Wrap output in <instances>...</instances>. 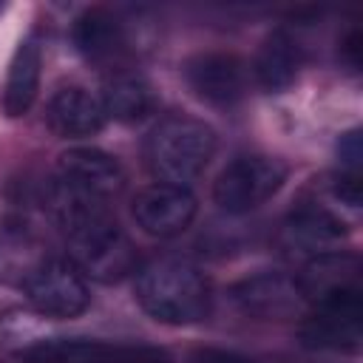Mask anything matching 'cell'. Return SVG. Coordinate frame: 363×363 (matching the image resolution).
<instances>
[{
	"instance_id": "obj_1",
	"label": "cell",
	"mask_w": 363,
	"mask_h": 363,
	"mask_svg": "<svg viewBox=\"0 0 363 363\" xmlns=\"http://www.w3.org/2000/svg\"><path fill=\"white\" fill-rule=\"evenodd\" d=\"M45 207L68 241V258L85 278L116 284L136 269V247L108 207L74 199L57 182L45 187Z\"/></svg>"
},
{
	"instance_id": "obj_2",
	"label": "cell",
	"mask_w": 363,
	"mask_h": 363,
	"mask_svg": "<svg viewBox=\"0 0 363 363\" xmlns=\"http://www.w3.org/2000/svg\"><path fill=\"white\" fill-rule=\"evenodd\" d=\"M136 301L153 320L187 326L210 315L213 289L196 264L184 258H156L136 275Z\"/></svg>"
},
{
	"instance_id": "obj_3",
	"label": "cell",
	"mask_w": 363,
	"mask_h": 363,
	"mask_svg": "<svg viewBox=\"0 0 363 363\" xmlns=\"http://www.w3.org/2000/svg\"><path fill=\"white\" fill-rule=\"evenodd\" d=\"M216 153V130L193 116H164L145 139V162L159 182L187 187Z\"/></svg>"
},
{
	"instance_id": "obj_4",
	"label": "cell",
	"mask_w": 363,
	"mask_h": 363,
	"mask_svg": "<svg viewBox=\"0 0 363 363\" xmlns=\"http://www.w3.org/2000/svg\"><path fill=\"white\" fill-rule=\"evenodd\" d=\"M284 182H286L284 162L272 156H258V153L238 156L216 176L213 199L224 213L244 216L261 207L267 199H272Z\"/></svg>"
},
{
	"instance_id": "obj_5",
	"label": "cell",
	"mask_w": 363,
	"mask_h": 363,
	"mask_svg": "<svg viewBox=\"0 0 363 363\" xmlns=\"http://www.w3.org/2000/svg\"><path fill=\"white\" fill-rule=\"evenodd\" d=\"M301 323V340L320 352H354L363 337V301L360 286L337 289L318 301Z\"/></svg>"
},
{
	"instance_id": "obj_6",
	"label": "cell",
	"mask_w": 363,
	"mask_h": 363,
	"mask_svg": "<svg viewBox=\"0 0 363 363\" xmlns=\"http://www.w3.org/2000/svg\"><path fill=\"white\" fill-rule=\"evenodd\" d=\"M26 298L45 318H77L88 309V281L71 258H43L26 272Z\"/></svg>"
},
{
	"instance_id": "obj_7",
	"label": "cell",
	"mask_w": 363,
	"mask_h": 363,
	"mask_svg": "<svg viewBox=\"0 0 363 363\" xmlns=\"http://www.w3.org/2000/svg\"><path fill=\"white\" fill-rule=\"evenodd\" d=\"M54 182L74 199L108 207L125 190V170L99 147H71L60 156Z\"/></svg>"
},
{
	"instance_id": "obj_8",
	"label": "cell",
	"mask_w": 363,
	"mask_h": 363,
	"mask_svg": "<svg viewBox=\"0 0 363 363\" xmlns=\"http://www.w3.org/2000/svg\"><path fill=\"white\" fill-rule=\"evenodd\" d=\"M130 216L142 233L153 238H173L184 233L196 218V196L190 193V187L156 182L136 193Z\"/></svg>"
},
{
	"instance_id": "obj_9",
	"label": "cell",
	"mask_w": 363,
	"mask_h": 363,
	"mask_svg": "<svg viewBox=\"0 0 363 363\" xmlns=\"http://www.w3.org/2000/svg\"><path fill=\"white\" fill-rule=\"evenodd\" d=\"M184 79L201 102L216 108H230L247 94V65L224 51H207L187 60Z\"/></svg>"
},
{
	"instance_id": "obj_10",
	"label": "cell",
	"mask_w": 363,
	"mask_h": 363,
	"mask_svg": "<svg viewBox=\"0 0 363 363\" xmlns=\"http://www.w3.org/2000/svg\"><path fill=\"white\" fill-rule=\"evenodd\" d=\"M343 235H346V224L335 213H329L320 204H303L289 213V218L281 224L278 238L286 255L312 261L318 255L332 252L329 247H335Z\"/></svg>"
},
{
	"instance_id": "obj_11",
	"label": "cell",
	"mask_w": 363,
	"mask_h": 363,
	"mask_svg": "<svg viewBox=\"0 0 363 363\" xmlns=\"http://www.w3.org/2000/svg\"><path fill=\"white\" fill-rule=\"evenodd\" d=\"M233 301L244 315L252 318H286L306 303L298 278L281 272H261L255 278L241 281L233 289Z\"/></svg>"
},
{
	"instance_id": "obj_12",
	"label": "cell",
	"mask_w": 363,
	"mask_h": 363,
	"mask_svg": "<svg viewBox=\"0 0 363 363\" xmlns=\"http://www.w3.org/2000/svg\"><path fill=\"white\" fill-rule=\"evenodd\" d=\"M45 122L62 139H82V136H94L105 125V111L99 99L91 96L85 88L68 85L48 99Z\"/></svg>"
},
{
	"instance_id": "obj_13",
	"label": "cell",
	"mask_w": 363,
	"mask_h": 363,
	"mask_svg": "<svg viewBox=\"0 0 363 363\" xmlns=\"http://www.w3.org/2000/svg\"><path fill=\"white\" fill-rule=\"evenodd\" d=\"M71 40L77 45V51L96 65H111L125 54V28L122 23L108 14L105 9H88L74 20L71 28Z\"/></svg>"
},
{
	"instance_id": "obj_14",
	"label": "cell",
	"mask_w": 363,
	"mask_h": 363,
	"mask_svg": "<svg viewBox=\"0 0 363 363\" xmlns=\"http://www.w3.org/2000/svg\"><path fill=\"white\" fill-rule=\"evenodd\" d=\"M40 68H43L40 40L37 37L20 40V45L14 48V57L9 62V77H6V88H3V111L11 119L28 113V108L34 105L37 91H40Z\"/></svg>"
},
{
	"instance_id": "obj_15",
	"label": "cell",
	"mask_w": 363,
	"mask_h": 363,
	"mask_svg": "<svg viewBox=\"0 0 363 363\" xmlns=\"http://www.w3.org/2000/svg\"><path fill=\"white\" fill-rule=\"evenodd\" d=\"M298 68H301V48L298 43L286 34V31H272L264 37L258 54H255V82L269 91V94H278V91H286L295 77H298Z\"/></svg>"
},
{
	"instance_id": "obj_16",
	"label": "cell",
	"mask_w": 363,
	"mask_h": 363,
	"mask_svg": "<svg viewBox=\"0 0 363 363\" xmlns=\"http://www.w3.org/2000/svg\"><path fill=\"white\" fill-rule=\"evenodd\" d=\"M105 116H113L116 122H142L156 99L145 77L133 71H111V77L102 82V99H99Z\"/></svg>"
},
{
	"instance_id": "obj_17",
	"label": "cell",
	"mask_w": 363,
	"mask_h": 363,
	"mask_svg": "<svg viewBox=\"0 0 363 363\" xmlns=\"http://www.w3.org/2000/svg\"><path fill=\"white\" fill-rule=\"evenodd\" d=\"M99 363H173L164 349L142 343H105Z\"/></svg>"
},
{
	"instance_id": "obj_18",
	"label": "cell",
	"mask_w": 363,
	"mask_h": 363,
	"mask_svg": "<svg viewBox=\"0 0 363 363\" xmlns=\"http://www.w3.org/2000/svg\"><path fill=\"white\" fill-rule=\"evenodd\" d=\"M190 363H267V360H258V357H250L233 349H199L193 352Z\"/></svg>"
},
{
	"instance_id": "obj_19",
	"label": "cell",
	"mask_w": 363,
	"mask_h": 363,
	"mask_svg": "<svg viewBox=\"0 0 363 363\" xmlns=\"http://www.w3.org/2000/svg\"><path fill=\"white\" fill-rule=\"evenodd\" d=\"M340 60H343L352 71H357V65H360V37H357V31H352V34L343 40V45H340Z\"/></svg>"
},
{
	"instance_id": "obj_20",
	"label": "cell",
	"mask_w": 363,
	"mask_h": 363,
	"mask_svg": "<svg viewBox=\"0 0 363 363\" xmlns=\"http://www.w3.org/2000/svg\"><path fill=\"white\" fill-rule=\"evenodd\" d=\"M0 11H3V6H0Z\"/></svg>"
}]
</instances>
